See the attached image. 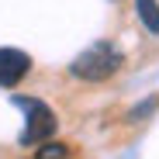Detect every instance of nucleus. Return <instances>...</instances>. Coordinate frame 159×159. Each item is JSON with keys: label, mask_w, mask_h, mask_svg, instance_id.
<instances>
[{"label": "nucleus", "mask_w": 159, "mask_h": 159, "mask_svg": "<svg viewBox=\"0 0 159 159\" xmlns=\"http://www.w3.org/2000/svg\"><path fill=\"white\" fill-rule=\"evenodd\" d=\"M31 69V56L21 48H0V87H17Z\"/></svg>", "instance_id": "nucleus-3"}, {"label": "nucleus", "mask_w": 159, "mask_h": 159, "mask_svg": "<svg viewBox=\"0 0 159 159\" xmlns=\"http://www.w3.org/2000/svg\"><path fill=\"white\" fill-rule=\"evenodd\" d=\"M121 52L111 45V42H93L90 48H83L80 56L69 62V73L76 80H87V83H100V80H107L121 69Z\"/></svg>", "instance_id": "nucleus-1"}, {"label": "nucleus", "mask_w": 159, "mask_h": 159, "mask_svg": "<svg viewBox=\"0 0 159 159\" xmlns=\"http://www.w3.org/2000/svg\"><path fill=\"white\" fill-rule=\"evenodd\" d=\"M14 104L28 114V125L21 131V145H42L52 139L56 131V114H52L42 100H31V97H14Z\"/></svg>", "instance_id": "nucleus-2"}, {"label": "nucleus", "mask_w": 159, "mask_h": 159, "mask_svg": "<svg viewBox=\"0 0 159 159\" xmlns=\"http://www.w3.org/2000/svg\"><path fill=\"white\" fill-rule=\"evenodd\" d=\"M35 159H69V145H62V142H42L35 149Z\"/></svg>", "instance_id": "nucleus-6"}, {"label": "nucleus", "mask_w": 159, "mask_h": 159, "mask_svg": "<svg viewBox=\"0 0 159 159\" xmlns=\"http://www.w3.org/2000/svg\"><path fill=\"white\" fill-rule=\"evenodd\" d=\"M135 11L149 35H159V0H135Z\"/></svg>", "instance_id": "nucleus-4"}, {"label": "nucleus", "mask_w": 159, "mask_h": 159, "mask_svg": "<svg viewBox=\"0 0 159 159\" xmlns=\"http://www.w3.org/2000/svg\"><path fill=\"white\" fill-rule=\"evenodd\" d=\"M156 107H159V97H145L142 104H135V107L125 114V121H131V125H135V121H145L149 114H156Z\"/></svg>", "instance_id": "nucleus-5"}]
</instances>
